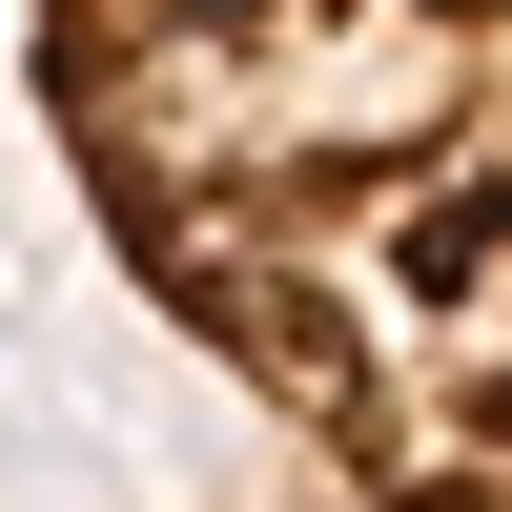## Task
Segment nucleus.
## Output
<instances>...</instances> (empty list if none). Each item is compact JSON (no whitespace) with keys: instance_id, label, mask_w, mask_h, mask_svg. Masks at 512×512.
Returning a JSON list of instances; mask_svg holds the SVG:
<instances>
[{"instance_id":"obj_1","label":"nucleus","mask_w":512,"mask_h":512,"mask_svg":"<svg viewBox=\"0 0 512 512\" xmlns=\"http://www.w3.org/2000/svg\"><path fill=\"white\" fill-rule=\"evenodd\" d=\"M164 328L308 431L349 512H512V82L185 267Z\"/></svg>"},{"instance_id":"obj_2","label":"nucleus","mask_w":512,"mask_h":512,"mask_svg":"<svg viewBox=\"0 0 512 512\" xmlns=\"http://www.w3.org/2000/svg\"><path fill=\"white\" fill-rule=\"evenodd\" d=\"M41 123L103 205L123 287H185L205 246L328 205L349 164L431 144L512 82V0H21Z\"/></svg>"}]
</instances>
